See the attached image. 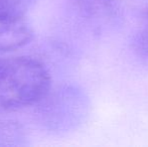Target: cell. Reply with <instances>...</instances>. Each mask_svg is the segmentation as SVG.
Listing matches in <instances>:
<instances>
[{"instance_id":"1","label":"cell","mask_w":148,"mask_h":147,"mask_svg":"<svg viewBox=\"0 0 148 147\" xmlns=\"http://www.w3.org/2000/svg\"><path fill=\"white\" fill-rule=\"evenodd\" d=\"M51 76L39 61L29 57H0V109L31 106L47 94Z\"/></svg>"},{"instance_id":"2","label":"cell","mask_w":148,"mask_h":147,"mask_svg":"<svg viewBox=\"0 0 148 147\" xmlns=\"http://www.w3.org/2000/svg\"><path fill=\"white\" fill-rule=\"evenodd\" d=\"M31 36L22 5L11 0H0V53L23 46Z\"/></svg>"}]
</instances>
